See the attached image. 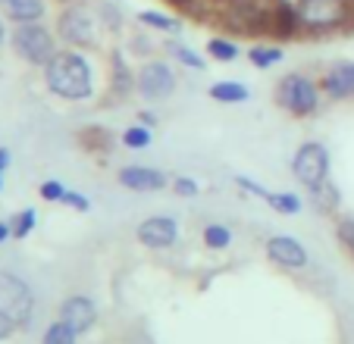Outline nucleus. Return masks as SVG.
Segmentation results:
<instances>
[{
	"mask_svg": "<svg viewBox=\"0 0 354 344\" xmlns=\"http://www.w3.org/2000/svg\"><path fill=\"white\" fill-rule=\"evenodd\" d=\"M176 3H192V0H176Z\"/></svg>",
	"mask_w": 354,
	"mask_h": 344,
	"instance_id": "nucleus-33",
	"label": "nucleus"
},
{
	"mask_svg": "<svg viewBox=\"0 0 354 344\" xmlns=\"http://www.w3.org/2000/svg\"><path fill=\"white\" fill-rule=\"evenodd\" d=\"M63 204L73 207V210H79V213H88L91 200H88L85 194H79V191H73V188H66V194H63Z\"/></svg>",
	"mask_w": 354,
	"mask_h": 344,
	"instance_id": "nucleus-26",
	"label": "nucleus"
},
{
	"mask_svg": "<svg viewBox=\"0 0 354 344\" xmlns=\"http://www.w3.org/2000/svg\"><path fill=\"white\" fill-rule=\"evenodd\" d=\"M298 26L308 32H326L348 19V0H298L295 3Z\"/></svg>",
	"mask_w": 354,
	"mask_h": 344,
	"instance_id": "nucleus-2",
	"label": "nucleus"
},
{
	"mask_svg": "<svg viewBox=\"0 0 354 344\" xmlns=\"http://www.w3.org/2000/svg\"><path fill=\"white\" fill-rule=\"evenodd\" d=\"M32 292L22 278L0 272V316H7L10 323H28L32 319Z\"/></svg>",
	"mask_w": 354,
	"mask_h": 344,
	"instance_id": "nucleus-5",
	"label": "nucleus"
},
{
	"mask_svg": "<svg viewBox=\"0 0 354 344\" xmlns=\"http://www.w3.org/2000/svg\"><path fill=\"white\" fill-rule=\"evenodd\" d=\"M3 10L19 26H28V22H38L44 16V0H3Z\"/></svg>",
	"mask_w": 354,
	"mask_h": 344,
	"instance_id": "nucleus-14",
	"label": "nucleus"
},
{
	"mask_svg": "<svg viewBox=\"0 0 354 344\" xmlns=\"http://www.w3.org/2000/svg\"><path fill=\"white\" fill-rule=\"evenodd\" d=\"M176 57H179V60L185 63V66H194V69H204V66H207V63L201 60V57H198L194 50H188V47H176Z\"/></svg>",
	"mask_w": 354,
	"mask_h": 344,
	"instance_id": "nucleus-28",
	"label": "nucleus"
},
{
	"mask_svg": "<svg viewBox=\"0 0 354 344\" xmlns=\"http://www.w3.org/2000/svg\"><path fill=\"white\" fill-rule=\"evenodd\" d=\"M60 38H66L69 44L79 47H91L94 44V22L85 10L73 7L60 16Z\"/></svg>",
	"mask_w": 354,
	"mask_h": 344,
	"instance_id": "nucleus-9",
	"label": "nucleus"
},
{
	"mask_svg": "<svg viewBox=\"0 0 354 344\" xmlns=\"http://www.w3.org/2000/svg\"><path fill=\"white\" fill-rule=\"evenodd\" d=\"M38 194L44 200H50V204H57V200H63V194H66V185H63V182H57V179H47V182H41Z\"/></svg>",
	"mask_w": 354,
	"mask_h": 344,
	"instance_id": "nucleus-24",
	"label": "nucleus"
},
{
	"mask_svg": "<svg viewBox=\"0 0 354 344\" xmlns=\"http://www.w3.org/2000/svg\"><path fill=\"white\" fill-rule=\"evenodd\" d=\"M122 144L129 147V151H145V147H151V128L147 126H132V128H126V132H122Z\"/></svg>",
	"mask_w": 354,
	"mask_h": 344,
	"instance_id": "nucleus-20",
	"label": "nucleus"
},
{
	"mask_svg": "<svg viewBox=\"0 0 354 344\" xmlns=\"http://www.w3.org/2000/svg\"><path fill=\"white\" fill-rule=\"evenodd\" d=\"M339 232H342V241H345V245L354 251V222H351V219H345V222L339 225Z\"/></svg>",
	"mask_w": 354,
	"mask_h": 344,
	"instance_id": "nucleus-29",
	"label": "nucleus"
},
{
	"mask_svg": "<svg viewBox=\"0 0 354 344\" xmlns=\"http://www.w3.org/2000/svg\"><path fill=\"white\" fill-rule=\"evenodd\" d=\"M138 91L145 100H163L176 91V75L167 63H145L138 73Z\"/></svg>",
	"mask_w": 354,
	"mask_h": 344,
	"instance_id": "nucleus-7",
	"label": "nucleus"
},
{
	"mask_svg": "<svg viewBox=\"0 0 354 344\" xmlns=\"http://www.w3.org/2000/svg\"><path fill=\"white\" fill-rule=\"evenodd\" d=\"M207 53L214 57V60H220V63H232L235 57H239V47H235L232 41H226V38H210L207 41Z\"/></svg>",
	"mask_w": 354,
	"mask_h": 344,
	"instance_id": "nucleus-22",
	"label": "nucleus"
},
{
	"mask_svg": "<svg viewBox=\"0 0 354 344\" xmlns=\"http://www.w3.org/2000/svg\"><path fill=\"white\" fill-rule=\"evenodd\" d=\"M204 245L210 247V251H223V247L232 245V232H229L226 225H207L204 229Z\"/></svg>",
	"mask_w": 354,
	"mask_h": 344,
	"instance_id": "nucleus-21",
	"label": "nucleus"
},
{
	"mask_svg": "<svg viewBox=\"0 0 354 344\" xmlns=\"http://www.w3.org/2000/svg\"><path fill=\"white\" fill-rule=\"evenodd\" d=\"M138 241L145 247H154V251H163V247H173L176 238H179V225L169 216H151L138 225Z\"/></svg>",
	"mask_w": 354,
	"mask_h": 344,
	"instance_id": "nucleus-8",
	"label": "nucleus"
},
{
	"mask_svg": "<svg viewBox=\"0 0 354 344\" xmlns=\"http://www.w3.org/2000/svg\"><path fill=\"white\" fill-rule=\"evenodd\" d=\"M120 182L129 191H160L167 185V175L160 169H147V166H126L120 169Z\"/></svg>",
	"mask_w": 354,
	"mask_h": 344,
	"instance_id": "nucleus-11",
	"label": "nucleus"
},
{
	"mask_svg": "<svg viewBox=\"0 0 354 344\" xmlns=\"http://www.w3.org/2000/svg\"><path fill=\"white\" fill-rule=\"evenodd\" d=\"M267 204L273 207L276 213H282V216H295V213H301V198L298 194H292V191H279V194L270 191Z\"/></svg>",
	"mask_w": 354,
	"mask_h": 344,
	"instance_id": "nucleus-17",
	"label": "nucleus"
},
{
	"mask_svg": "<svg viewBox=\"0 0 354 344\" xmlns=\"http://www.w3.org/2000/svg\"><path fill=\"white\" fill-rule=\"evenodd\" d=\"M47 85L66 100H88L91 97V66L82 53H57L47 63Z\"/></svg>",
	"mask_w": 354,
	"mask_h": 344,
	"instance_id": "nucleus-1",
	"label": "nucleus"
},
{
	"mask_svg": "<svg viewBox=\"0 0 354 344\" xmlns=\"http://www.w3.org/2000/svg\"><path fill=\"white\" fill-rule=\"evenodd\" d=\"M13 325H16V323H10L7 316H0V341H3V338H7L10 332H13Z\"/></svg>",
	"mask_w": 354,
	"mask_h": 344,
	"instance_id": "nucleus-30",
	"label": "nucleus"
},
{
	"mask_svg": "<svg viewBox=\"0 0 354 344\" xmlns=\"http://www.w3.org/2000/svg\"><path fill=\"white\" fill-rule=\"evenodd\" d=\"M10 238H13V225L0 222V245H3V241H10Z\"/></svg>",
	"mask_w": 354,
	"mask_h": 344,
	"instance_id": "nucleus-31",
	"label": "nucleus"
},
{
	"mask_svg": "<svg viewBox=\"0 0 354 344\" xmlns=\"http://www.w3.org/2000/svg\"><path fill=\"white\" fill-rule=\"evenodd\" d=\"M276 100H279V106H286L288 113H295V116H310V113H317V104H320V88H317L308 75L292 73L279 82Z\"/></svg>",
	"mask_w": 354,
	"mask_h": 344,
	"instance_id": "nucleus-3",
	"label": "nucleus"
},
{
	"mask_svg": "<svg viewBox=\"0 0 354 344\" xmlns=\"http://www.w3.org/2000/svg\"><path fill=\"white\" fill-rule=\"evenodd\" d=\"M210 97L220 100V104H241V100L251 97V91H248L241 82H216V85L210 88Z\"/></svg>",
	"mask_w": 354,
	"mask_h": 344,
	"instance_id": "nucleus-15",
	"label": "nucleus"
},
{
	"mask_svg": "<svg viewBox=\"0 0 354 344\" xmlns=\"http://www.w3.org/2000/svg\"><path fill=\"white\" fill-rule=\"evenodd\" d=\"M13 47L26 57L28 63L35 66H47V63L57 57V47H54V38L47 35L44 26L38 22H28V26H19L13 35Z\"/></svg>",
	"mask_w": 354,
	"mask_h": 344,
	"instance_id": "nucleus-6",
	"label": "nucleus"
},
{
	"mask_svg": "<svg viewBox=\"0 0 354 344\" xmlns=\"http://www.w3.org/2000/svg\"><path fill=\"white\" fill-rule=\"evenodd\" d=\"M173 191L179 194V198H198V182L188 179V175H179V179H173Z\"/></svg>",
	"mask_w": 354,
	"mask_h": 344,
	"instance_id": "nucleus-25",
	"label": "nucleus"
},
{
	"mask_svg": "<svg viewBox=\"0 0 354 344\" xmlns=\"http://www.w3.org/2000/svg\"><path fill=\"white\" fill-rule=\"evenodd\" d=\"M7 166H10V151L7 147H0V172L7 169Z\"/></svg>",
	"mask_w": 354,
	"mask_h": 344,
	"instance_id": "nucleus-32",
	"label": "nucleus"
},
{
	"mask_svg": "<svg viewBox=\"0 0 354 344\" xmlns=\"http://www.w3.org/2000/svg\"><path fill=\"white\" fill-rule=\"evenodd\" d=\"M248 60L254 63L257 69H270L273 63L282 60V47H273V44H254L248 50Z\"/></svg>",
	"mask_w": 354,
	"mask_h": 344,
	"instance_id": "nucleus-16",
	"label": "nucleus"
},
{
	"mask_svg": "<svg viewBox=\"0 0 354 344\" xmlns=\"http://www.w3.org/2000/svg\"><path fill=\"white\" fill-rule=\"evenodd\" d=\"M35 222H38V213H35L32 207H26L22 213H16L13 222H10L13 225V238H26V235L35 229Z\"/></svg>",
	"mask_w": 354,
	"mask_h": 344,
	"instance_id": "nucleus-23",
	"label": "nucleus"
},
{
	"mask_svg": "<svg viewBox=\"0 0 354 344\" xmlns=\"http://www.w3.org/2000/svg\"><path fill=\"white\" fill-rule=\"evenodd\" d=\"M0 188H3V179H0Z\"/></svg>",
	"mask_w": 354,
	"mask_h": 344,
	"instance_id": "nucleus-35",
	"label": "nucleus"
},
{
	"mask_svg": "<svg viewBox=\"0 0 354 344\" xmlns=\"http://www.w3.org/2000/svg\"><path fill=\"white\" fill-rule=\"evenodd\" d=\"M267 257L286 269H304L308 266V251L292 238V235H276L267 241Z\"/></svg>",
	"mask_w": 354,
	"mask_h": 344,
	"instance_id": "nucleus-10",
	"label": "nucleus"
},
{
	"mask_svg": "<svg viewBox=\"0 0 354 344\" xmlns=\"http://www.w3.org/2000/svg\"><path fill=\"white\" fill-rule=\"evenodd\" d=\"M295 179L301 182V185H308L310 191L320 194L323 188H326V179H329V151L323 144H317V141H310V144H304L298 153H295Z\"/></svg>",
	"mask_w": 354,
	"mask_h": 344,
	"instance_id": "nucleus-4",
	"label": "nucleus"
},
{
	"mask_svg": "<svg viewBox=\"0 0 354 344\" xmlns=\"http://www.w3.org/2000/svg\"><path fill=\"white\" fill-rule=\"evenodd\" d=\"M138 22H145L151 28H160V32H182V22L176 16H163V13H154V10L138 13Z\"/></svg>",
	"mask_w": 354,
	"mask_h": 344,
	"instance_id": "nucleus-18",
	"label": "nucleus"
},
{
	"mask_svg": "<svg viewBox=\"0 0 354 344\" xmlns=\"http://www.w3.org/2000/svg\"><path fill=\"white\" fill-rule=\"evenodd\" d=\"M113 85L120 94H126L129 85H132V82H129V73H126V63H122L120 57H116V66H113Z\"/></svg>",
	"mask_w": 354,
	"mask_h": 344,
	"instance_id": "nucleus-27",
	"label": "nucleus"
},
{
	"mask_svg": "<svg viewBox=\"0 0 354 344\" xmlns=\"http://www.w3.org/2000/svg\"><path fill=\"white\" fill-rule=\"evenodd\" d=\"M60 319L63 323H69L75 332H88L94 325V319H97V310H94V304L88 298H66L60 307Z\"/></svg>",
	"mask_w": 354,
	"mask_h": 344,
	"instance_id": "nucleus-12",
	"label": "nucleus"
},
{
	"mask_svg": "<svg viewBox=\"0 0 354 344\" xmlns=\"http://www.w3.org/2000/svg\"><path fill=\"white\" fill-rule=\"evenodd\" d=\"M75 338H79V332L69 323H63V319H57V323L44 332V344H75Z\"/></svg>",
	"mask_w": 354,
	"mask_h": 344,
	"instance_id": "nucleus-19",
	"label": "nucleus"
},
{
	"mask_svg": "<svg viewBox=\"0 0 354 344\" xmlns=\"http://www.w3.org/2000/svg\"><path fill=\"white\" fill-rule=\"evenodd\" d=\"M320 88L329 97H351L354 94V63H335V66L323 75Z\"/></svg>",
	"mask_w": 354,
	"mask_h": 344,
	"instance_id": "nucleus-13",
	"label": "nucleus"
},
{
	"mask_svg": "<svg viewBox=\"0 0 354 344\" xmlns=\"http://www.w3.org/2000/svg\"><path fill=\"white\" fill-rule=\"evenodd\" d=\"M0 41H3V26H0Z\"/></svg>",
	"mask_w": 354,
	"mask_h": 344,
	"instance_id": "nucleus-34",
	"label": "nucleus"
}]
</instances>
